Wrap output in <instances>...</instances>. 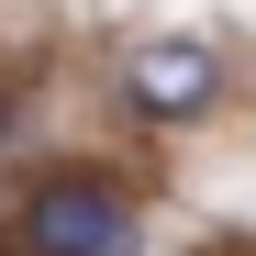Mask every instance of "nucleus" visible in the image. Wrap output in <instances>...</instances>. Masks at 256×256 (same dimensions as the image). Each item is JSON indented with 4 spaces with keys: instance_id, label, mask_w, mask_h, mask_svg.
<instances>
[{
    "instance_id": "obj_2",
    "label": "nucleus",
    "mask_w": 256,
    "mask_h": 256,
    "mask_svg": "<svg viewBox=\"0 0 256 256\" xmlns=\"http://www.w3.org/2000/svg\"><path fill=\"white\" fill-rule=\"evenodd\" d=\"M122 100H134L145 122H200L212 100H223V56H212L200 34H156V45L122 56Z\"/></svg>"
},
{
    "instance_id": "obj_3",
    "label": "nucleus",
    "mask_w": 256,
    "mask_h": 256,
    "mask_svg": "<svg viewBox=\"0 0 256 256\" xmlns=\"http://www.w3.org/2000/svg\"><path fill=\"white\" fill-rule=\"evenodd\" d=\"M0 134H12V100H0Z\"/></svg>"
},
{
    "instance_id": "obj_1",
    "label": "nucleus",
    "mask_w": 256,
    "mask_h": 256,
    "mask_svg": "<svg viewBox=\"0 0 256 256\" xmlns=\"http://www.w3.org/2000/svg\"><path fill=\"white\" fill-rule=\"evenodd\" d=\"M22 245L34 256H145V223H134V200H122L112 178H45L22 200Z\"/></svg>"
}]
</instances>
